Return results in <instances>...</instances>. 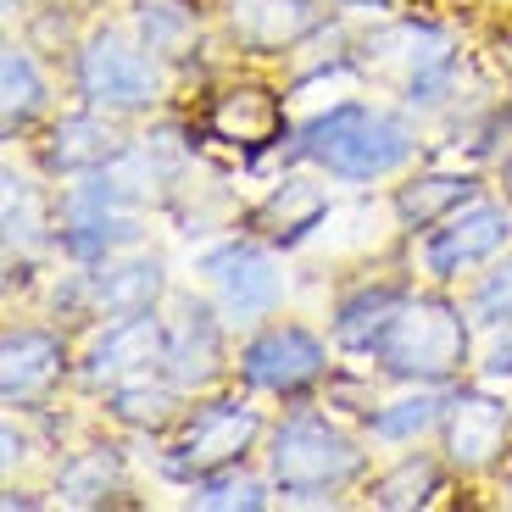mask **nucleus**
<instances>
[{"instance_id":"obj_12","label":"nucleus","mask_w":512,"mask_h":512,"mask_svg":"<svg viewBox=\"0 0 512 512\" xmlns=\"http://www.w3.org/2000/svg\"><path fill=\"white\" fill-rule=\"evenodd\" d=\"M84 295L106 318L151 312L162 295V262L156 256H106V262H95V273H84Z\"/></svg>"},{"instance_id":"obj_13","label":"nucleus","mask_w":512,"mask_h":512,"mask_svg":"<svg viewBox=\"0 0 512 512\" xmlns=\"http://www.w3.org/2000/svg\"><path fill=\"white\" fill-rule=\"evenodd\" d=\"M407 307V295L390 290V284H368V290L346 295L340 301V312H334V340L346 351H373L379 357L384 334H390V323H396V312Z\"/></svg>"},{"instance_id":"obj_14","label":"nucleus","mask_w":512,"mask_h":512,"mask_svg":"<svg viewBox=\"0 0 512 512\" xmlns=\"http://www.w3.org/2000/svg\"><path fill=\"white\" fill-rule=\"evenodd\" d=\"M62 373V340L45 329H12L6 334V401H34L45 384Z\"/></svg>"},{"instance_id":"obj_5","label":"nucleus","mask_w":512,"mask_h":512,"mask_svg":"<svg viewBox=\"0 0 512 512\" xmlns=\"http://www.w3.org/2000/svg\"><path fill=\"white\" fill-rule=\"evenodd\" d=\"M201 273L212 279V295H218V312L229 323H262L279 312L284 301V273L279 256L268 245L251 240H223L212 251H201Z\"/></svg>"},{"instance_id":"obj_29","label":"nucleus","mask_w":512,"mask_h":512,"mask_svg":"<svg viewBox=\"0 0 512 512\" xmlns=\"http://www.w3.org/2000/svg\"><path fill=\"white\" fill-rule=\"evenodd\" d=\"M507 184H512V162H507Z\"/></svg>"},{"instance_id":"obj_9","label":"nucleus","mask_w":512,"mask_h":512,"mask_svg":"<svg viewBox=\"0 0 512 512\" xmlns=\"http://www.w3.org/2000/svg\"><path fill=\"white\" fill-rule=\"evenodd\" d=\"M223 368V329L212 307H201L195 295L173 301V318L162 323V379L179 390H206Z\"/></svg>"},{"instance_id":"obj_26","label":"nucleus","mask_w":512,"mask_h":512,"mask_svg":"<svg viewBox=\"0 0 512 512\" xmlns=\"http://www.w3.org/2000/svg\"><path fill=\"white\" fill-rule=\"evenodd\" d=\"M190 12L184 6H173V0H145L140 6V39L151 45L156 56H167V51H179L184 39H190Z\"/></svg>"},{"instance_id":"obj_4","label":"nucleus","mask_w":512,"mask_h":512,"mask_svg":"<svg viewBox=\"0 0 512 512\" xmlns=\"http://www.w3.org/2000/svg\"><path fill=\"white\" fill-rule=\"evenodd\" d=\"M462 357H468L462 312L446 307V301H412V295L379 346V362L401 379H446Z\"/></svg>"},{"instance_id":"obj_18","label":"nucleus","mask_w":512,"mask_h":512,"mask_svg":"<svg viewBox=\"0 0 512 512\" xmlns=\"http://www.w3.org/2000/svg\"><path fill=\"white\" fill-rule=\"evenodd\" d=\"M312 23V0H234V28L251 45H290Z\"/></svg>"},{"instance_id":"obj_7","label":"nucleus","mask_w":512,"mask_h":512,"mask_svg":"<svg viewBox=\"0 0 512 512\" xmlns=\"http://www.w3.org/2000/svg\"><path fill=\"white\" fill-rule=\"evenodd\" d=\"M262 435V418L256 407L245 401H212L190 418V429L179 435L173 457H167V474H184V479H201V474H218V468H234V462L251 451V440Z\"/></svg>"},{"instance_id":"obj_17","label":"nucleus","mask_w":512,"mask_h":512,"mask_svg":"<svg viewBox=\"0 0 512 512\" xmlns=\"http://www.w3.org/2000/svg\"><path fill=\"white\" fill-rule=\"evenodd\" d=\"M451 401L440 396V390H418V396H396V401H384L379 412L368 418L373 440H384V446H412L418 435H429L440 418H446Z\"/></svg>"},{"instance_id":"obj_22","label":"nucleus","mask_w":512,"mask_h":512,"mask_svg":"<svg viewBox=\"0 0 512 512\" xmlns=\"http://www.w3.org/2000/svg\"><path fill=\"white\" fill-rule=\"evenodd\" d=\"M0 78H6V128H23L28 117L45 106V78H39L34 56L23 45H6L0 56Z\"/></svg>"},{"instance_id":"obj_11","label":"nucleus","mask_w":512,"mask_h":512,"mask_svg":"<svg viewBox=\"0 0 512 512\" xmlns=\"http://www.w3.org/2000/svg\"><path fill=\"white\" fill-rule=\"evenodd\" d=\"M507 401L496 396H457L446 407V451L457 468H468V474H479V468H490V462L507 451Z\"/></svg>"},{"instance_id":"obj_20","label":"nucleus","mask_w":512,"mask_h":512,"mask_svg":"<svg viewBox=\"0 0 512 512\" xmlns=\"http://www.w3.org/2000/svg\"><path fill=\"white\" fill-rule=\"evenodd\" d=\"M45 245V206H39L34 179H23L17 167H6V251L34 256Z\"/></svg>"},{"instance_id":"obj_19","label":"nucleus","mask_w":512,"mask_h":512,"mask_svg":"<svg viewBox=\"0 0 512 512\" xmlns=\"http://www.w3.org/2000/svg\"><path fill=\"white\" fill-rule=\"evenodd\" d=\"M368 51L379 56V62H401V67H407V84H412V78H423L429 67L451 62L446 34H435V28H418V23H401V28H390V34L368 39Z\"/></svg>"},{"instance_id":"obj_25","label":"nucleus","mask_w":512,"mask_h":512,"mask_svg":"<svg viewBox=\"0 0 512 512\" xmlns=\"http://www.w3.org/2000/svg\"><path fill=\"white\" fill-rule=\"evenodd\" d=\"M468 323H479V329H507L512 323V256L496 262L474 284V295H468Z\"/></svg>"},{"instance_id":"obj_8","label":"nucleus","mask_w":512,"mask_h":512,"mask_svg":"<svg viewBox=\"0 0 512 512\" xmlns=\"http://www.w3.org/2000/svg\"><path fill=\"white\" fill-rule=\"evenodd\" d=\"M323 362H329V351H323V340L312 329H301V323H268V329L240 351V379L251 384V390L290 396V390L318 379Z\"/></svg>"},{"instance_id":"obj_2","label":"nucleus","mask_w":512,"mask_h":512,"mask_svg":"<svg viewBox=\"0 0 512 512\" xmlns=\"http://www.w3.org/2000/svg\"><path fill=\"white\" fill-rule=\"evenodd\" d=\"M362 474V451L351 446L329 418L318 412H295L273 435V485L284 501H334V490H346Z\"/></svg>"},{"instance_id":"obj_16","label":"nucleus","mask_w":512,"mask_h":512,"mask_svg":"<svg viewBox=\"0 0 512 512\" xmlns=\"http://www.w3.org/2000/svg\"><path fill=\"white\" fill-rule=\"evenodd\" d=\"M212 128L234 145H268L279 134V101L268 90H229L212 106Z\"/></svg>"},{"instance_id":"obj_24","label":"nucleus","mask_w":512,"mask_h":512,"mask_svg":"<svg viewBox=\"0 0 512 512\" xmlns=\"http://www.w3.org/2000/svg\"><path fill=\"white\" fill-rule=\"evenodd\" d=\"M440 474L429 457H401L390 474L373 485V507H423V501L435 496Z\"/></svg>"},{"instance_id":"obj_15","label":"nucleus","mask_w":512,"mask_h":512,"mask_svg":"<svg viewBox=\"0 0 512 512\" xmlns=\"http://www.w3.org/2000/svg\"><path fill=\"white\" fill-rule=\"evenodd\" d=\"M117 151H123V145H117L112 123H101V117H62L51 145H45V162H51L56 173H95V167H106Z\"/></svg>"},{"instance_id":"obj_28","label":"nucleus","mask_w":512,"mask_h":512,"mask_svg":"<svg viewBox=\"0 0 512 512\" xmlns=\"http://www.w3.org/2000/svg\"><path fill=\"white\" fill-rule=\"evenodd\" d=\"M485 379L496 384V379H512V323H507V334H501L496 346H490V357H485Z\"/></svg>"},{"instance_id":"obj_21","label":"nucleus","mask_w":512,"mask_h":512,"mask_svg":"<svg viewBox=\"0 0 512 512\" xmlns=\"http://www.w3.org/2000/svg\"><path fill=\"white\" fill-rule=\"evenodd\" d=\"M468 190H474V184L457 179V173H440V179H418V184H407V190L396 195V212H401V223H407V229H429V223L446 218L451 206L468 201Z\"/></svg>"},{"instance_id":"obj_27","label":"nucleus","mask_w":512,"mask_h":512,"mask_svg":"<svg viewBox=\"0 0 512 512\" xmlns=\"http://www.w3.org/2000/svg\"><path fill=\"white\" fill-rule=\"evenodd\" d=\"M106 485H112V451H90V457H78L62 474V501L90 507V501L106 496Z\"/></svg>"},{"instance_id":"obj_23","label":"nucleus","mask_w":512,"mask_h":512,"mask_svg":"<svg viewBox=\"0 0 512 512\" xmlns=\"http://www.w3.org/2000/svg\"><path fill=\"white\" fill-rule=\"evenodd\" d=\"M190 501H195V507H218V512H229V507L256 512V507H268V485L251 479V474H240V468H218V474L195 479Z\"/></svg>"},{"instance_id":"obj_6","label":"nucleus","mask_w":512,"mask_h":512,"mask_svg":"<svg viewBox=\"0 0 512 512\" xmlns=\"http://www.w3.org/2000/svg\"><path fill=\"white\" fill-rule=\"evenodd\" d=\"M512 240V212L501 201H462L457 212L435 223L418 245V268L429 279H462V268H474L485 256H496Z\"/></svg>"},{"instance_id":"obj_3","label":"nucleus","mask_w":512,"mask_h":512,"mask_svg":"<svg viewBox=\"0 0 512 512\" xmlns=\"http://www.w3.org/2000/svg\"><path fill=\"white\" fill-rule=\"evenodd\" d=\"M78 90L90 95V106L106 112H140V106L162 101V67L145 39H128L117 28H95L78 51Z\"/></svg>"},{"instance_id":"obj_1","label":"nucleus","mask_w":512,"mask_h":512,"mask_svg":"<svg viewBox=\"0 0 512 512\" xmlns=\"http://www.w3.org/2000/svg\"><path fill=\"white\" fill-rule=\"evenodd\" d=\"M295 156L301 162H318L329 179L340 184H373L390 179L418 156V134H412L407 117L396 112H373L362 101L329 106L323 117H312L295 140Z\"/></svg>"},{"instance_id":"obj_10","label":"nucleus","mask_w":512,"mask_h":512,"mask_svg":"<svg viewBox=\"0 0 512 512\" xmlns=\"http://www.w3.org/2000/svg\"><path fill=\"white\" fill-rule=\"evenodd\" d=\"M162 368V323L151 312H134V318H117L84 357V379L90 384H123L140 379V373Z\"/></svg>"}]
</instances>
